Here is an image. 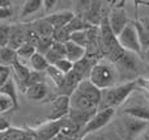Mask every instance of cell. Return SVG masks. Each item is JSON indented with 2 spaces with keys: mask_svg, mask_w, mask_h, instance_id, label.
I'll use <instances>...</instances> for the list:
<instances>
[{
  "mask_svg": "<svg viewBox=\"0 0 149 140\" xmlns=\"http://www.w3.org/2000/svg\"><path fill=\"white\" fill-rule=\"evenodd\" d=\"M137 88H139L137 81L130 80L126 83L116 84L111 88L103 89V91H101V104L98 109L111 107V109L116 110V107H120Z\"/></svg>",
  "mask_w": 149,
  "mask_h": 140,
  "instance_id": "cell-1",
  "label": "cell"
},
{
  "mask_svg": "<svg viewBox=\"0 0 149 140\" xmlns=\"http://www.w3.org/2000/svg\"><path fill=\"white\" fill-rule=\"evenodd\" d=\"M120 107V114L149 123V94L143 89L137 88Z\"/></svg>",
  "mask_w": 149,
  "mask_h": 140,
  "instance_id": "cell-2",
  "label": "cell"
},
{
  "mask_svg": "<svg viewBox=\"0 0 149 140\" xmlns=\"http://www.w3.org/2000/svg\"><path fill=\"white\" fill-rule=\"evenodd\" d=\"M89 81L100 91L116 85L118 70L115 68V64L110 63L109 60H98L90 71Z\"/></svg>",
  "mask_w": 149,
  "mask_h": 140,
  "instance_id": "cell-3",
  "label": "cell"
},
{
  "mask_svg": "<svg viewBox=\"0 0 149 140\" xmlns=\"http://www.w3.org/2000/svg\"><path fill=\"white\" fill-rule=\"evenodd\" d=\"M114 126L120 139L136 140L141 134H144V131L148 130L149 123L135 119L130 115L120 114L116 119H114Z\"/></svg>",
  "mask_w": 149,
  "mask_h": 140,
  "instance_id": "cell-4",
  "label": "cell"
},
{
  "mask_svg": "<svg viewBox=\"0 0 149 140\" xmlns=\"http://www.w3.org/2000/svg\"><path fill=\"white\" fill-rule=\"evenodd\" d=\"M115 109L111 107H103V109H98L97 111L93 114V117L89 119V122L82 127L81 132H80V139H82L84 136L90 135V134H95L97 131H100L101 128H103L106 125L111 122L115 117Z\"/></svg>",
  "mask_w": 149,
  "mask_h": 140,
  "instance_id": "cell-5",
  "label": "cell"
},
{
  "mask_svg": "<svg viewBox=\"0 0 149 140\" xmlns=\"http://www.w3.org/2000/svg\"><path fill=\"white\" fill-rule=\"evenodd\" d=\"M116 39H118L119 46H120L124 51L132 52V54L140 56L141 47H140V43H139V37H137V31L134 25V21H131V22L122 30V33L116 37Z\"/></svg>",
  "mask_w": 149,
  "mask_h": 140,
  "instance_id": "cell-6",
  "label": "cell"
},
{
  "mask_svg": "<svg viewBox=\"0 0 149 140\" xmlns=\"http://www.w3.org/2000/svg\"><path fill=\"white\" fill-rule=\"evenodd\" d=\"M107 22L114 36L118 37L131 21H130L124 8H110V12L107 13Z\"/></svg>",
  "mask_w": 149,
  "mask_h": 140,
  "instance_id": "cell-7",
  "label": "cell"
},
{
  "mask_svg": "<svg viewBox=\"0 0 149 140\" xmlns=\"http://www.w3.org/2000/svg\"><path fill=\"white\" fill-rule=\"evenodd\" d=\"M70 111V97L58 94L51 101V111L47 115V120H62L67 118Z\"/></svg>",
  "mask_w": 149,
  "mask_h": 140,
  "instance_id": "cell-8",
  "label": "cell"
},
{
  "mask_svg": "<svg viewBox=\"0 0 149 140\" xmlns=\"http://www.w3.org/2000/svg\"><path fill=\"white\" fill-rule=\"evenodd\" d=\"M63 125L62 120H47L34 128L38 140H54L60 134Z\"/></svg>",
  "mask_w": 149,
  "mask_h": 140,
  "instance_id": "cell-9",
  "label": "cell"
},
{
  "mask_svg": "<svg viewBox=\"0 0 149 140\" xmlns=\"http://www.w3.org/2000/svg\"><path fill=\"white\" fill-rule=\"evenodd\" d=\"M10 70H12V75H13L12 77H13V80H15L17 88H20L21 91L25 93L26 84H28L29 75H30L31 70L24 62H21V60H18V59L12 64Z\"/></svg>",
  "mask_w": 149,
  "mask_h": 140,
  "instance_id": "cell-10",
  "label": "cell"
},
{
  "mask_svg": "<svg viewBox=\"0 0 149 140\" xmlns=\"http://www.w3.org/2000/svg\"><path fill=\"white\" fill-rule=\"evenodd\" d=\"M25 33H26V25L25 24H15L9 25V41L8 46L12 50H17L25 43Z\"/></svg>",
  "mask_w": 149,
  "mask_h": 140,
  "instance_id": "cell-11",
  "label": "cell"
},
{
  "mask_svg": "<svg viewBox=\"0 0 149 140\" xmlns=\"http://www.w3.org/2000/svg\"><path fill=\"white\" fill-rule=\"evenodd\" d=\"M70 109L82 110V111H97L98 107L79 91H74L70 96Z\"/></svg>",
  "mask_w": 149,
  "mask_h": 140,
  "instance_id": "cell-12",
  "label": "cell"
},
{
  "mask_svg": "<svg viewBox=\"0 0 149 140\" xmlns=\"http://www.w3.org/2000/svg\"><path fill=\"white\" fill-rule=\"evenodd\" d=\"M74 17V13L71 12V10H59V12L51 13V15H47L46 21L52 26L54 30L56 29H62L65 28L68 24L71 22V20Z\"/></svg>",
  "mask_w": 149,
  "mask_h": 140,
  "instance_id": "cell-13",
  "label": "cell"
},
{
  "mask_svg": "<svg viewBox=\"0 0 149 140\" xmlns=\"http://www.w3.org/2000/svg\"><path fill=\"white\" fill-rule=\"evenodd\" d=\"M76 91H79L81 94H84L86 98H89L93 104L95 105L97 107H100V104H101V91L94 86L92 83L89 81V79H85L82 80L81 83L77 85Z\"/></svg>",
  "mask_w": 149,
  "mask_h": 140,
  "instance_id": "cell-14",
  "label": "cell"
},
{
  "mask_svg": "<svg viewBox=\"0 0 149 140\" xmlns=\"http://www.w3.org/2000/svg\"><path fill=\"white\" fill-rule=\"evenodd\" d=\"M81 81H82V77L79 75V73H76L72 70L70 73H67V75H65L62 86H60V88H58V89H59V93H58V94H63V96H68V97H70L71 94L76 91L77 85H79Z\"/></svg>",
  "mask_w": 149,
  "mask_h": 140,
  "instance_id": "cell-15",
  "label": "cell"
},
{
  "mask_svg": "<svg viewBox=\"0 0 149 140\" xmlns=\"http://www.w3.org/2000/svg\"><path fill=\"white\" fill-rule=\"evenodd\" d=\"M25 96L30 101H43L47 96H49V86L46 83L36 84V85L28 86L25 91Z\"/></svg>",
  "mask_w": 149,
  "mask_h": 140,
  "instance_id": "cell-16",
  "label": "cell"
},
{
  "mask_svg": "<svg viewBox=\"0 0 149 140\" xmlns=\"http://www.w3.org/2000/svg\"><path fill=\"white\" fill-rule=\"evenodd\" d=\"M64 51H65V59L72 62L73 64L86 56V51H85L84 47L79 46V45L73 43L71 41L64 43Z\"/></svg>",
  "mask_w": 149,
  "mask_h": 140,
  "instance_id": "cell-17",
  "label": "cell"
},
{
  "mask_svg": "<svg viewBox=\"0 0 149 140\" xmlns=\"http://www.w3.org/2000/svg\"><path fill=\"white\" fill-rule=\"evenodd\" d=\"M94 113L95 111H82V110H72V109H70L67 118L73 123L74 126H76L77 128H80V132H81L82 127L89 122V119L93 117Z\"/></svg>",
  "mask_w": 149,
  "mask_h": 140,
  "instance_id": "cell-18",
  "label": "cell"
},
{
  "mask_svg": "<svg viewBox=\"0 0 149 140\" xmlns=\"http://www.w3.org/2000/svg\"><path fill=\"white\" fill-rule=\"evenodd\" d=\"M49 65H54L58 60L65 58V51H64V43H59V42H54L51 49L46 52L45 55Z\"/></svg>",
  "mask_w": 149,
  "mask_h": 140,
  "instance_id": "cell-19",
  "label": "cell"
},
{
  "mask_svg": "<svg viewBox=\"0 0 149 140\" xmlns=\"http://www.w3.org/2000/svg\"><path fill=\"white\" fill-rule=\"evenodd\" d=\"M29 25L31 26V29H33L39 37H51L52 33H54L52 26L47 22L45 17L38 18V20H36V21H31V22H29Z\"/></svg>",
  "mask_w": 149,
  "mask_h": 140,
  "instance_id": "cell-20",
  "label": "cell"
},
{
  "mask_svg": "<svg viewBox=\"0 0 149 140\" xmlns=\"http://www.w3.org/2000/svg\"><path fill=\"white\" fill-rule=\"evenodd\" d=\"M0 93L5 94L7 97H9L13 102V106L15 109H18V98H17V85H16L13 77L10 76L9 79L7 80V83L0 88Z\"/></svg>",
  "mask_w": 149,
  "mask_h": 140,
  "instance_id": "cell-21",
  "label": "cell"
},
{
  "mask_svg": "<svg viewBox=\"0 0 149 140\" xmlns=\"http://www.w3.org/2000/svg\"><path fill=\"white\" fill-rule=\"evenodd\" d=\"M43 8V1L42 0H28L24 3L22 8H21L20 16L21 17H28L34 13H37L38 10H41Z\"/></svg>",
  "mask_w": 149,
  "mask_h": 140,
  "instance_id": "cell-22",
  "label": "cell"
},
{
  "mask_svg": "<svg viewBox=\"0 0 149 140\" xmlns=\"http://www.w3.org/2000/svg\"><path fill=\"white\" fill-rule=\"evenodd\" d=\"M29 63H30L31 71H36V72H45L47 70V67H49V63H47L45 55H41L38 52H36L29 59Z\"/></svg>",
  "mask_w": 149,
  "mask_h": 140,
  "instance_id": "cell-23",
  "label": "cell"
},
{
  "mask_svg": "<svg viewBox=\"0 0 149 140\" xmlns=\"http://www.w3.org/2000/svg\"><path fill=\"white\" fill-rule=\"evenodd\" d=\"M17 54L15 50L9 49V47H3L0 49V64L7 65V67H12V64L17 60Z\"/></svg>",
  "mask_w": 149,
  "mask_h": 140,
  "instance_id": "cell-24",
  "label": "cell"
},
{
  "mask_svg": "<svg viewBox=\"0 0 149 140\" xmlns=\"http://www.w3.org/2000/svg\"><path fill=\"white\" fill-rule=\"evenodd\" d=\"M45 73H46V76H49V79H51V81L55 84V86H56V88H60V86H62L65 75L60 72V71L58 70L55 65H49V67H47V70L45 71Z\"/></svg>",
  "mask_w": 149,
  "mask_h": 140,
  "instance_id": "cell-25",
  "label": "cell"
},
{
  "mask_svg": "<svg viewBox=\"0 0 149 140\" xmlns=\"http://www.w3.org/2000/svg\"><path fill=\"white\" fill-rule=\"evenodd\" d=\"M16 54H17L18 60H21V62L25 59H30V58L36 54V47L29 43H24L22 46L16 50Z\"/></svg>",
  "mask_w": 149,
  "mask_h": 140,
  "instance_id": "cell-26",
  "label": "cell"
},
{
  "mask_svg": "<svg viewBox=\"0 0 149 140\" xmlns=\"http://www.w3.org/2000/svg\"><path fill=\"white\" fill-rule=\"evenodd\" d=\"M70 41L85 49V47H86V45H88V33H86V29H82V30L73 31V33H71Z\"/></svg>",
  "mask_w": 149,
  "mask_h": 140,
  "instance_id": "cell-27",
  "label": "cell"
},
{
  "mask_svg": "<svg viewBox=\"0 0 149 140\" xmlns=\"http://www.w3.org/2000/svg\"><path fill=\"white\" fill-rule=\"evenodd\" d=\"M52 43H54L52 37H41L36 46V52H38L41 55H46V52L51 49Z\"/></svg>",
  "mask_w": 149,
  "mask_h": 140,
  "instance_id": "cell-28",
  "label": "cell"
},
{
  "mask_svg": "<svg viewBox=\"0 0 149 140\" xmlns=\"http://www.w3.org/2000/svg\"><path fill=\"white\" fill-rule=\"evenodd\" d=\"M134 25L136 28V31H137V37H139V43H140V47H141V51L144 49H147L149 46V37L147 36L145 30L143 29L141 24L139 21H134Z\"/></svg>",
  "mask_w": 149,
  "mask_h": 140,
  "instance_id": "cell-29",
  "label": "cell"
},
{
  "mask_svg": "<svg viewBox=\"0 0 149 140\" xmlns=\"http://www.w3.org/2000/svg\"><path fill=\"white\" fill-rule=\"evenodd\" d=\"M51 37H52V39H54V42L65 43V42L70 41L71 33L68 31L67 28H62V29H56V30H54V33H52Z\"/></svg>",
  "mask_w": 149,
  "mask_h": 140,
  "instance_id": "cell-30",
  "label": "cell"
},
{
  "mask_svg": "<svg viewBox=\"0 0 149 140\" xmlns=\"http://www.w3.org/2000/svg\"><path fill=\"white\" fill-rule=\"evenodd\" d=\"M25 25H26V33H25V43H29V45H31V46H34V47H36L41 37H39L38 34H37L36 31L33 30V29H31V26L29 25V24H25Z\"/></svg>",
  "mask_w": 149,
  "mask_h": 140,
  "instance_id": "cell-31",
  "label": "cell"
},
{
  "mask_svg": "<svg viewBox=\"0 0 149 140\" xmlns=\"http://www.w3.org/2000/svg\"><path fill=\"white\" fill-rule=\"evenodd\" d=\"M15 109L13 106V102L9 97H7L5 94L0 93V115H3L4 113H8L10 110Z\"/></svg>",
  "mask_w": 149,
  "mask_h": 140,
  "instance_id": "cell-32",
  "label": "cell"
},
{
  "mask_svg": "<svg viewBox=\"0 0 149 140\" xmlns=\"http://www.w3.org/2000/svg\"><path fill=\"white\" fill-rule=\"evenodd\" d=\"M45 76H46V73H43V72H36V71H30L28 84H26V88H28V86H31V85H36V84L45 83Z\"/></svg>",
  "mask_w": 149,
  "mask_h": 140,
  "instance_id": "cell-33",
  "label": "cell"
},
{
  "mask_svg": "<svg viewBox=\"0 0 149 140\" xmlns=\"http://www.w3.org/2000/svg\"><path fill=\"white\" fill-rule=\"evenodd\" d=\"M54 65H55V67H56L62 73H64V75L70 73L71 71L73 70V63H72V62H70L68 59H65V58H63V59L58 60V62L55 63Z\"/></svg>",
  "mask_w": 149,
  "mask_h": 140,
  "instance_id": "cell-34",
  "label": "cell"
},
{
  "mask_svg": "<svg viewBox=\"0 0 149 140\" xmlns=\"http://www.w3.org/2000/svg\"><path fill=\"white\" fill-rule=\"evenodd\" d=\"M9 41V25H0V49L8 46Z\"/></svg>",
  "mask_w": 149,
  "mask_h": 140,
  "instance_id": "cell-35",
  "label": "cell"
},
{
  "mask_svg": "<svg viewBox=\"0 0 149 140\" xmlns=\"http://www.w3.org/2000/svg\"><path fill=\"white\" fill-rule=\"evenodd\" d=\"M10 76H12V70H10V67L0 64V88L7 83V80Z\"/></svg>",
  "mask_w": 149,
  "mask_h": 140,
  "instance_id": "cell-36",
  "label": "cell"
},
{
  "mask_svg": "<svg viewBox=\"0 0 149 140\" xmlns=\"http://www.w3.org/2000/svg\"><path fill=\"white\" fill-rule=\"evenodd\" d=\"M136 81H137V86L140 89H143L147 94H149V79L139 77V79H136Z\"/></svg>",
  "mask_w": 149,
  "mask_h": 140,
  "instance_id": "cell-37",
  "label": "cell"
},
{
  "mask_svg": "<svg viewBox=\"0 0 149 140\" xmlns=\"http://www.w3.org/2000/svg\"><path fill=\"white\" fill-rule=\"evenodd\" d=\"M12 16V9L10 7H0V20H5Z\"/></svg>",
  "mask_w": 149,
  "mask_h": 140,
  "instance_id": "cell-38",
  "label": "cell"
},
{
  "mask_svg": "<svg viewBox=\"0 0 149 140\" xmlns=\"http://www.w3.org/2000/svg\"><path fill=\"white\" fill-rule=\"evenodd\" d=\"M10 126H9V122L5 119L3 115H0V132H4L5 130H8Z\"/></svg>",
  "mask_w": 149,
  "mask_h": 140,
  "instance_id": "cell-39",
  "label": "cell"
},
{
  "mask_svg": "<svg viewBox=\"0 0 149 140\" xmlns=\"http://www.w3.org/2000/svg\"><path fill=\"white\" fill-rule=\"evenodd\" d=\"M139 58H141L143 62H145L147 64H149V46L147 47V49L143 50L141 52H140V56Z\"/></svg>",
  "mask_w": 149,
  "mask_h": 140,
  "instance_id": "cell-40",
  "label": "cell"
},
{
  "mask_svg": "<svg viewBox=\"0 0 149 140\" xmlns=\"http://www.w3.org/2000/svg\"><path fill=\"white\" fill-rule=\"evenodd\" d=\"M139 22L141 24L143 29H144L145 33H147V36L149 37V18L148 17H144V18H141V20H139Z\"/></svg>",
  "mask_w": 149,
  "mask_h": 140,
  "instance_id": "cell-41",
  "label": "cell"
},
{
  "mask_svg": "<svg viewBox=\"0 0 149 140\" xmlns=\"http://www.w3.org/2000/svg\"><path fill=\"white\" fill-rule=\"evenodd\" d=\"M55 4H56V1H55V0H45V1H43V8L46 10H50Z\"/></svg>",
  "mask_w": 149,
  "mask_h": 140,
  "instance_id": "cell-42",
  "label": "cell"
},
{
  "mask_svg": "<svg viewBox=\"0 0 149 140\" xmlns=\"http://www.w3.org/2000/svg\"><path fill=\"white\" fill-rule=\"evenodd\" d=\"M101 139H102V136H98V135H95V134H90V135L84 136L81 140H101Z\"/></svg>",
  "mask_w": 149,
  "mask_h": 140,
  "instance_id": "cell-43",
  "label": "cell"
},
{
  "mask_svg": "<svg viewBox=\"0 0 149 140\" xmlns=\"http://www.w3.org/2000/svg\"><path fill=\"white\" fill-rule=\"evenodd\" d=\"M0 7H10V1H8V0H0Z\"/></svg>",
  "mask_w": 149,
  "mask_h": 140,
  "instance_id": "cell-44",
  "label": "cell"
},
{
  "mask_svg": "<svg viewBox=\"0 0 149 140\" xmlns=\"http://www.w3.org/2000/svg\"><path fill=\"white\" fill-rule=\"evenodd\" d=\"M101 140H110V139H107V138H105V136H102V139Z\"/></svg>",
  "mask_w": 149,
  "mask_h": 140,
  "instance_id": "cell-45",
  "label": "cell"
},
{
  "mask_svg": "<svg viewBox=\"0 0 149 140\" xmlns=\"http://www.w3.org/2000/svg\"><path fill=\"white\" fill-rule=\"evenodd\" d=\"M79 140H81V139H79Z\"/></svg>",
  "mask_w": 149,
  "mask_h": 140,
  "instance_id": "cell-46",
  "label": "cell"
}]
</instances>
